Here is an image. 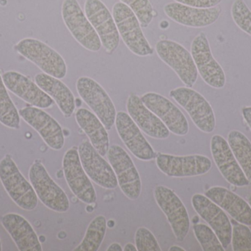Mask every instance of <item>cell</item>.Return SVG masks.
Wrapping results in <instances>:
<instances>
[{"label":"cell","mask_w":251,"mask_h":251,"mask_svg":"<svg viewBox=\"0 0 251 251\" xmlns=\"http://www.w3.org/2000/svg\"><path fill=\"white\" fill-rule=\"evenodd\" d=\"M0 181L9 197L19 208L25 211L36 208L38 198L33 187L9 156L0 161Z\"/></svg>","instance_id":"1"},{"label":"cell","mask_w":251,"mask_h":251,"mask_svg":"<svg viewBox=\"0 0 251 251\" xmlns=\"http://www.w3.org/2000/svg\"><path fill=\"white\" fill-rule=\"evenodd\" d=\"M15 50L44 73L58 79L66 76L67 65L63 57L43 41L35 38H24L16 44Z\"/></svg>","instance_id":"2"},{"label":"cell","mask_w":251,"mask_h":251,"mask_svg":"<svg viewBox=\"0 0 251 251\" xmlns=\"http://www.w3.org/2000/svg\"><path fill=\"white\" fill-rule=\"evenodd\" d=\"M113 16L120 36L131 53L141 57L153 54V50L143 34L138 19L126 4L116 2L113 7Z\"/></svg>","instance_id":"3"},{"label":"cell","mask_w":251,"mask_h":251,"mask_svg":"<svg viewBox=\"0 0 251 251\" xmlns=\"http://www.w3.org/2000/svg\"><path fill=\"white\" fill-rule=\"evenodd\" d=\"M170 97L183 108L194 125L202 132L210 134L216 127V118L210 103L200 93L189 87L171 90Z\"/></svg>","instance_id":"4"},{"label":"cell","mask_w":251,"mask_h":251,"mask_svg":"<svg viewBox=\"0 0 251 251\" xmlns=\"http://www.w3.org/2000/svg\"><path fill=\"white\" fill-rule=\"evenodd\" d=\"M29 179L37 197L44 206L59 213L69 210L70 202L67 195L51 178L41 162H35L31 165Z\"/></svg>","instance_id":"5"},{"label":"cell","mask_w":251,"mask_h":251,"mask_svg":"<svg viewBox=\"0 0 251 251\" xmlns=\"http://www.w3.org/2000/svg\"><path fill=\"white\" fill-rule=\"evenodd\" d=\"M61 13L66 28L80 45L91 52L101 50V40L77 0H64Z\"/></svg>","instance_id":"6"},{"label":"cell","mask_w":251,"mask_h":251,"mask_svg":"<svg viewBox=\"0 0 251 251\" xmlns=\"http://www.w3.org/2000/svg\"><path fill=\"white\" fill-rule=\"evenodd\" d=\"M155 50L159 58L178 75L181 82L192 88L199 77L196 63L191 53L181 44L171 40H161L156 43Z\"/></svg>","instance_id":"7"},{"label":"cell","mask_w":251,"mask_h":251,"mask_svg":"<svg viewBox=\"0 0 251 251\" xmlns=\"http://www.w3.org/2000/svg\"><path fill=\"white\" fill-rule=\"evenodd\" d=\"M79 97L91 108L106 129H112L116 118V109L107 91L97 81L89 77H81L76 81Z\"/></svg>","instance_id":"8"},{"label":"cell","mask_w":251,"mask_h":251,"mask_svg":"<svg viewBox=\"0 0 251 251\" xmlns=\"http://www.w3.org/2000/svg\"><path fill=\"white\" fill-rule=\"evenodd\" d=\"M155 201L171 225L177 241L182 243L190 228L188 212L181 199L168 187L156 186L153 190Z\"/></svg>","instance_id":"9"},{"label":"cell","mask_w":251,"mask_h":251,"mask_svg":"<svg viewBox=\"0 0 251 251\" xmlns=\"http://www.w3.org/2000/svg\"><path fill=\"white\" fill-rule=\"evenodd\" d=\"M107 159L124 195L131 200L138 199L142 191L141 179L129 155L120 145L113 144L107 152Z\"/></svg>","instance_id":"10"},{"label":"cell","mask_w":251,"mask_h":251,"mask_svg":"<svg viewBox=\"0 0 251 251\" xmlns=\"http://www.w3.org/2000/svg\"><path fill=\"white\" fill-rule=\"evenodd\" d=\"M63 170L72 193L82 203L88 205L96 203L97 193L91 179L82 167L78 147H72L65 153Z\"/></svg>","instance_id":"11"},{"label":"cell","mask_w":251,"mask_h":251,"mask_svg":"<svg viewBox=\"0 0 251 251\" xmlns=\"http://www.w3.org/2000/svg\"><path fill=\"white\" fill-rule=\"evenodd\" d=\"M191 55L198 72L207 85L217 89L225 86V72L212 56L209 41L204 32H200L195 37L191 44Z\"/></svg>","instance_id":"12"},{"label":"cell","mask_w":251,"mask_h":251,"mask_svg":"<svg viewBox=\"0 0 251 251\" xmlns=\"http://www.w3.org/2000/svg\"><path fill=\"white\" fill-rule=\"evenodd\" d=\"M158 169L171 178H187L199 176L209 172L212 161L203 155L178 156L158 153L156 156Z\"/></svg>","instance_id":"13"},{"label":"cell","mask_w":251,"mask_h":251,"mask_svg":"<svg viewBox=\"0 0 251 251\" xmlns=\"http://www.w3.org/2000/svg\"><path fill=\"white\" fill-rule=\"evenodd\" d=\"M85 13L97 31L101 44L108 54L116 51L120 43V34L114 18L101 0H86Z\"/></svg>","instance_id":"14"},{"label":"cell","mask_w":251,"mask_h":251,"mask_svg":"<svg viewBox=\"0 0 251 251\" xmlns=\"http://www.w3.org/2000/svg\"><path fill=\"white\" fill-rule=\"evenodd\" d=\"M78 153L82 167L90 179L106 190L117 188L119 183L113 167L94 148L91 141H82L78 147Z\"/></svg>","instance_id":"15"},{"label":"cell","mask_w":251,"mask_h":251,"mask_svg":"<svg viewBox=\"0 0 251 251\" xmlns=\"http://www.w3.org/2000/svg\"><path fill=\"white\" fill-rule=\"evenodd\" d=\"M143 104L166 125L170 132L184 137L189 132V122L173 102L158 93L148 92L141 97Z\"/></svg>","instance_id":"16"},{"label":"cell","mask_w":251,"mask_h":251,"mask_svg":"<svg viewBox=\"0 0 251 251\" xmlns=\"http://www.w3.org/2000/svg\"><path fill=\"white\" fill-rule=\"evenodd\" d=\"M21 117L41 136L44 142L54 150H60L65 144L63 129L51 115L39 108L29 106L19 111Z\"/></svg>","instance_id":"17"},{"label":"cell","mask_w":251,"mask_h":251,"mask_svg":"<svg viewBox=\"0 0 251 251\" xmlns=\"http://www.w3.org/2000/svg\"><path fill=\"white\" fill-rule=\"evenodd\" d=\"M192 205L198 215L215 231L223 247L227 249L231 243L232 225L224 209L206 195L196 194L192 197Z\"/></svg>","instance_id":"18"},{"label":"cell","mask_w":251,"mask_h":251,"mask_svg":"<svg viewBox=\"0 0 251 251\" xmlns=\"http://www.w3.org/2000/svg\"><path fill=\"white\" fill-rule=\"evenodd\" d=\"M211 153L214 162L224 178L231 185L243 187L250 184L228 144L222 136L211 139Z\"/></svg>","instance_id":"19"},{"label":"cell","mask_w":251,"mask_h":251,"mask_svg":"<svg viewBox=\"0 0 251 251\" xmlns=\"http://www.w3.org/2000/svg\"><path fill=\"white\" fill-rule=\"evenodd\" d=\"M115 125L121 139L134 157L143 162L156 159V152L128 113L118 112Z\"/></svg>","instance_id":"20"},{"label":"cell","mask_w":251,"mask_h":251,"mask_svg":"<svg viewBox=\"0 0 251 251\" xmlns=\"http://www.w3.org/2000/svg\"><path fill=\"white\" fill-rule=\"evenodd\" d=\"M1 78L9 91L31 106L45 109H50L54 105L53 99L44 92L36 83L23 74L16 71H7Z\"/></svg>","instance_id":"21"},{"label":"cell","mask_w":251,"mask_h":251,"mask_svg":"<svg viewBox=\"0 0 251 251\" xmlns=\"http://www.w3.org/2000/svg\"><path fill=\"white\" fill-rule=\"evenodd\" d=\"M164 12L176 23L190 28H201L210 26L219 19L221 8L218 6L210 8H197L178 2L165 4Z\"/></svg>","instance_id":"22"},{"label":"cell","mask_w":251,"mask_h":251,"mask_svg":"<svg viewBox=\"0 0 251 251\" xmlns=\"http://www.w3.org/2000/svg\"><path fill=\"white\" fill-rule=\"evenodd\" d=\"M128 115L140 130L151 138L166 139L170 137V131L160 119L149 110L137 94L128 96L126 101Z\"/></svg>","instance_id":"23"},{"label":"cell","mask_w":251,"mask_h":251,"mask_svg":"<svg viewBox=\"0 0 251 251\" xmlns=\"http://www.w3.org/2000/svg\"><path fill=\"white\" fill-rule=\"evenodd\" d=\"M205 195L228 213L234 221L248 226L251 225V206L238 195L225 187L215 186L209 188Z\"/></svg>","instance_id":"24"},{"label":"cell","mask_w":251,"mask_h":251,"mask_svg":"<svg viewBox=\"0 0 251 251\" xmlns=\"http://www.w3.org/2000/svg\"><path fill=\"white\" fill-rule=\"evenodd\" d=\"M1 223L19 251H42L41 242L35 230L25 218L17 214H6L1 218Z\"/></svg>","instance_id":"25"},{"label":"cell","mask_w":251,"mask_h":251,"mask_svg":"<svg viewBox=\"0 0 251 251\" xmlns=\"http://www.w3.org/2000/svg\"><path fill=\"white\" fill-rule=\"evenodd\" d=\"M35 82L57 103L65 117L72 116L76 109V101L73 93L64 83L46 73L37 74Z\"/></svg>","instance_id":"26"},{"label":"cell","mask_w":251,"mask_h":251,"mask_svg":"<svg viewBox=\"0 0 251 251\" xmlns=\"http://www.w3.org/2000/svg\"><path fill=\"white\" fill-rule=\"evenodd\" d=\"M76 122L85 133L91 144L104 157L110 148L107 130L97 115L86 109H78L75 113Z\"/></svg>","instance_id":"27"},{"label":"cell","mask_w":251,"mask_h":251,"mask_svg":"<svg viewBox=\"0 0 251 251\" xmlns=\"http://www.w3.org/2000/svg\"><path fill=\"white\" fill-rule=\"evenodd\" d=\"M228 143L241 167L246 178L251 183V142L243 133L237 130L228 134Z\"/></svg>","instance_id":"28"},{"label":"cell","mask_w":251,"mask_h":251,"mask_svg":"<svg viewBox=\"0 0 251 251\" xmlns=\"http://www.w3.org/2000/svg\"><path fill=\"white\" fill-rule=\"evenodd\" d=\"M107 223L103 215L94 218L85 232V237L75 251H97L102 244L107 231Z\"/></svg>","instance_id":"29"},{"label":"cell","mask_w":251,"mask_h":251,"mask_svg":"<svg viewBox=\"0 0 251 251\" xmlns=\"http://www.w3.org/2000/svg\"><path fill=\"white\" fill-rule=\"evenodd\" d=\"M0 75V122L12 129L20 128V115Z\"/></svg>","instance_id":"30"},{"label":"cell","mask_w":251,"mask_h":251,"mask_svg":"<svg viewBox=\"0 0 251 251\" xmlns=\"http://www.w3.org/2000/svg\"><path fill=\"white\" fill-rule=\"evenodd\" d=\"M193 232L203 251H225L218 236L211 227L203 223L195 224Z\"/></svg>","instance_id":"31"},{"label":"cell","mask_w":251,"mask_h":251,"mask_svg":"<svg viewBox=\"0 0 251 251\" xmlns=\"http://www.w3.org/2000/svg\"><path fill=\"white\" fill-rule=\"evenodd\" d=\"M137 16L143 28H147L153 20V9L149 0H120Z\"/></svg>","instance_id":"32"},{"label":"cell","mask_w":251,"mask_h":251,"mask_svg":"<svg viewBox=\"0 0 251 251\" xmlns=\"http://www.w3.org/2000/svg\"><path fill=\"white\" fill-rule=\"evenodd\" d=\"M231 16L237 27L251 36V10L244 0H234Z\"/></svg>","instance_id":"33"},{"label":"cell","mask_w":251,"mask_h":251,"mask_svg":"<svg viewBox=\"0 0 251 251\" xmlns=\"http://www.w3.org/2000/svg\"><path fill=\"white\" fill-rule=\"evenodd\" d=\"M233 251H251V231L248 225L236 223L232 227Z\"/></svg>","instance_id":"34"},{"label":"cell","mask_w":251,"mask_h":251,"mask_svg":"<svg viewBox=\"0 0 251 251\" xmlns=\"http://www.w3.org/2000/svg\"><path fill=\"white\" fill-rule=\"evenodd\" d=\"M134 240L138 251H162L154 235L145 227L137 228Z\"/></svg>","instance_id":"35"},{"label":"cell","mask_w":251,"mask_h":251,"mask_svg":"<svg viewBox=\"0 0 251 251\" xmlns=\"http://www.w3.org/2000/svg\"><path fill=\"white\" fill-rule=\"evenodd\" d=\"M176 2L190 6V7H197V8H210L216 7L223 0H174Z\"/></svg>","instance_id":"36"},{"label":"cell","mask_w":251,"mask_h":251,"mask_svg":"<svg viewBox=\"0 0 251 251\" xmlns=\"http://www.w3.org/2000/svg\"><path fill=\"white\" fill-rule=\"evenodd\" d=\"M242 113H243V118L246 123L251 128V106H246L242 109Z\"/></svg>","instance_id":"37"},{"label":"cell","mask_w":251,"mask_h":251,"mask_svg":"<svg viewBox=\"0 0 251 251\" xmlns=\"http://www.w3.org/2000/svg\"><path fill=\"white\" fill-rule=\"evenodd\" d=\"M107 251H123L122 246L119 243H113L109 246Z\"/></svg>","instance_id":"38"},{"label":"cell","mask_w":251,"mask_h":251,"mask_svg":"<svg viewBox=\"0 0 251 251\" xmlns=\"http://www.w3.org/2000/svg\"><path fill=\"white\" fill-rule=\"evenodd\" d=\"M124 251H137V248L131 243H128L126 245L125 249H123Z\"/></svg>","instance_id":"39"},{"label":"cell","mask_w":251,"mask_h":251,"mask_svg":"<svg viewBox=\"0 0 251 251\" xmlns=\"http://www.w3.org/2000/svg\"><path fill=\"white\" fill-rule=\"evenodd\" d=\"M170 251H185V249H182L181 247H179V246H172L171 249H169Z\"/></svg>","instance_id":"40"},{"label":"cell","mask_w":251,"mask_h":251,"mask_svg":"<svg viewBox=\"0 0 251 251\" xmlns=\"http://www.w3.org/2000/svg\"><path fill=\"white\" fill-rule=\"evenodd\" d=\"M248 203H249V205H250L251 207V195L249 196V197H248Z\"/></svg>","instance_id":"41"},{"label":"cell","mask_w":251,"mask_h":251,"mask_svg":"<svg viewBox=\"0 0 251 251\" xmlns=\"http://www.w3.org/2000/svg\"><path fill=\"white\" fill-rule=\"evenodd\" d=\"M1 251V241H0V251Z\"/></svg>","instance_id":"42"}]
</instances>
